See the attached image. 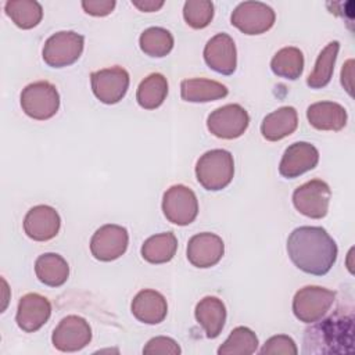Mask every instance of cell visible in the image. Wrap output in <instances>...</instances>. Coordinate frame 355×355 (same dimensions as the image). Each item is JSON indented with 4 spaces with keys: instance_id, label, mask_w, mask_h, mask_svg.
<instances>
[{
    "instance_id": "obj_1",
    "label": "cell",
    "mask_w": 355,
    "mask_h": 355,
    "mask_svg": "<svg viewBox=\"0 0 355 355\" xmlns=\"http://www.w3.org/2000/svg\"><path fill=\"white\" fill-rule=\"evenodd\" d=\"M287 254L300 270L313 276H323L334 265L338 248L326 229L320 226H300L287 239Z\"/></svg>"
},
{
    "instance_id": "obj_2",
    "label": "cell",
    "mask_w": 355,
    "mask_h": 355,
    "mask_svg": "<svg viewBox=\"0 0 355 355\" xmlns=\"http://www.w3.org/2000/svg\"><path fill=\"white\" fill-rule=\"evenodd\" d=\"M315 323L305 330L304 354H343L352 351V313L337 312Z\"/></svg>"
},
{
    "instance_id": "obj_3",
    "label": "cell",
    "mask_w": 355,
    "mask_h": 355,
    "mask_svg": "<svg viewBox=\"0 0 355 355\" xmlns=\"http://www.w3.org/2000/svg\"><path fill=\"white\" fill-rule=\"evenodd\" d=\"M234 175L233 155L223 148L204 153L196 164L198 183L209 191H218L230 184Z\"/></svg>"
},
{
    "instance_id": "obj_4",
    "label": "cell",
    "mask_w": 355,
    "mask_h": 355,
    "mask_svg": "<svg viewBox=\"0 0 355 355\" xmlns=\"http://www.w3.org/2000/svg\"><path fill=\"white\" fill-rule=\"evenodd\" d=\"M21 108L33 119L46 121L53 118L60 108V93L47 80H37L26 85L21 92Z\"/></svg>"
},
{
    "instance_id": "obj_5",
    "label": "cell",
    "mask_w": 355,
    "mask_h": 355,
    "mask_svg": "<svg viewBox=\"0 0 355 355\" xmlns=\"http://www.w3.org/2000/svg\"><path fill=\"white\" fill-rule=\"evenodd\" d=\"M85 37L73 31H60L53 33L43 46V61L51 68L72 65L83 53Z\"/></svg>"
},
{
    "instance_id": "obj_6",
    "label": "cell",
    "mask_w": 355,
    "mask_h": 355,
    "mask_svg": "<svg viewBox=\"0 0 355 355\" xmlns=\"http://www.w3.org/2000/svg\"><path fill=\"white\" fill-rule=\"evenodd\" d=\"M336 291L320 286H305L293 298V312L300 322L315 323L333 306Z\"/></svg>"
},
{
    "instance_id": "obj_7",
    "label": "cell",
    "mask_w": 355,
    "mask_h": 355,
    "mask_svg": "<svg viewBox=\"0 0 355 355\" xmlns=\"http://www.w3.org/2000/svg\"><path fill=\"white\" fill-rule=\"evenodd\" d=\"M162 212L171 223L178 226L190 225L198 215L196 193L184 184L171 186L162 197Z\"/></svg>"
},
{
    "instance_id": "obj_8",
    "label": "cell",
    "mask_w": 355,
    "mask_h": 355,
    "mask_svg": "<svg viewBox=\"0 0 355 355\" xmlns=\"http://www.w3.org/2000/svg\"><path fill=\"white\" fill-rule=\"evenodd\" d=\"M250 125V115L240 104H226L214 110L207 118L208 130L219 139L240 137Z\"/></svg>"
},
{
    "instance_id": "obj_9",
    "label": "cell",
    "mask_w": 355,
    "mask_h": 355,
    "mask_svg": "<svg viewBox=\"0 0 355 355\" xmlns=\"http://www.w3.org/2000/svg\"><path fill=\"white\" fill-rule=\"evenodd\" d=\"M331 190L329 184L320 179H312L298 186L293 193V204L295 209L312 219H322L327 215Z\"/></svg>"
},
{
    "instance_id": "obj_10",
    "label": "cell",
    "mask_w": 355,
    "mask_h": 355,
    "mask_svg": "<svg viewBox=\"0 0 355 355\" xmlns=\"http://www.w3.org/2000/svg\"><path fill=\"white\" fill-rule=\"evenodd\" d=\"M276 19L270 6L262 1H243L230 15V22L245 35H261L269 31Z\"/></svg>"
},
{
    "instance_id": "obj_11",
    "label": "cell",
    "mask_w": 355,
    "mask_h": 355,
    "mask_svg": "<svg viewBox=\"0 0 355 355\" xmlns=\"http://www.w3.org/2000/svg\"><path fill=\"white\" fill-rule=\"evenodd\" d=\"M129 73L122 67H111L90 73L93 94L104 104L119 103L129 89Z\"/></svg>"
},
{
    "instance_id": "obj_12",
    "label": "cell",
    "mask_w": 355,
    "mask_h": 355,
    "mask_svg": "<svg viewBox=\"0 0 355 355\" xmlns=\"http://www.w3.org/2000/svg\"><path fill=\"white\" fill-rule=\"evenodd\" d=\"M129 244V234L123 226L107 223L98 227L90 239L92 255L103 262H110L122 257Z\"/></svg>"
},
{
    "instance_id": "obj_13",
    "label": "cell",
    "mask_w": 355,
    "mask_h": 355,
    "mask_svg": "<svg viewBox=\"0 0 355 355\" xmlns=\"http://www.w3.org/2000/svg\"><path fill=\"white\" fill-rule=\"evenodd\" d=\"M92 341L89 322L78 315H68L60 320L53 331L51 343L61 352H75Z\"/></svg>"
},
{
    "instance_id": "obj_14",
    "label": "cell",
    "mask_w": 355,
    "mask_h": 355,
    "mask_svg": "<svg viewBox=\"0 0 355 355\" xmlns=\"http://www.w3.org/2000/svg\"><path fill=\"white\" fill-rule=\"evenodd\" d=\"M319 162L318 148L308 141H295L290 144L280 159L279 172L286 179H295L313 169Z\"/></svg>"
},
{
    "instance_id": "obj_15",
    "label": "cell",
    "mask_w": 355,
    "mask_h": 355,
    "mask_svg": "<svg viewBox=\"0 0 355 355\" xmlns=\"http://www.w3.org/2000/svg\"><path fill=\"white\" fill-rule=\"evenodd\" d=\"M204 61L215 72L232 75L237 67L234 40L225 32L212 36L204 47Z\"/></svg>"
},
{
    "instance_id": "obj_16",
    "label": "cell",
    "mask_w": 355,
    "mask_h": 355,
    "mask_svg": "<svg viewBox=\"0 0 355 355\" xmlns=\"http://www.w3.org/2000/svg\"><path fill=\"white\" fill-rule=\"evenodd\" d=\"M187 259L196 268H211L215 266L225 254L223 240L209 232L194 234L187 243Z\"/></svg>"
},
{
    "instance_id": "obj_17",
    "label": "cell",
    "mask_w": 355,
    "mask_h": 355,
    "mask_svg": "<svg viewBox=\"0 0 355 355\" xmlns=\"http://www.w3.org/2000/svg\"><path fill=\"white\" fill-rule=\"evenodd\" d=\"M61 227V218L55 208L50 205L32 207L24 218V232L35 241H49L54 239Z\"/></svg>"
},
{
    "instance_id": "obj_18",
    "label": "cell",
    "mask_w": 355,
    "mask_h": 355,
    "mask_svg": "<svg viewBox=\"0 0 355 355\" xmlns=\"http://www.w3.org/2000/svg\"><path fill=\"white\" fill-rule=\"evenodd\" d=\"M50 301L37 293H28L19 298L15 322L21 330L33 333L50 319Z\"/></svg>"
},
{
    "instance_id": "obj_19",
    "label": "cell",
    "mask_w": 355,
    "mask_h": 355,
    "mask_svg": "<svg viewBox=\"0 0 355 355\" xmlns=\"http://www.w3.org/2000/svg\"><path fill=\"white\" fill-rule=\"evenodd\" d=\"M130 311L139 322L146 324H158L166 318L168 304L159 291L144 288L132 300Z\"/></svg>"
},
{
    "instance_id": "obj_20",
    "label": "cell",
    "mask_w": 355,
    "mask_h": 355,
    "mask_svg": "<svg viewBox=\"0 0 355 355\" xmlns=\"http://www.w3.org/2000/svg\"><path fill=\"white\" fill-rule=\"evenodd\" d=\"M306 118L311 126L318 130L338 132L347 125L345 108L334 101H318L306 108Z\"/></svg>"
},
{
    "instance_id": "obj_21",
    "label": "cell",
    "mask_w": 355,
    "mask_h": 355,
    "mask_svg": "<svg viewBox=\"0 0 355 355\" xmlns=\"http://www.w3.org/2000/svg\"><path fill=\"white\" fill-rule=\"evenodd\" d=\"M298 114L294 107L284 105L268 114L261 123V133L269 141H279L295 132Z\"/></svg>"
},
{
    "instance_id": "obj_22",
    "label": "cell",
    "mask_w": 355,
    "mask_h": 355,
    "mask_svg": "<svg viewBox=\"0 0 355 355\" xmlns=\"http://www.w3.org/2000/svg\"><path fill=\"white\" fill-rule=\"evenodd\" d=\"M194 315L208 338H216L222 333L226 322V306L218 297L207 295L200 300Z\"/></svg>"
},
{
    "instance_id": "obj_23",
    "label": "cell",
    "mask_w": 355,
    "mask_h": 355,
    "mask_svg": "<svg viewBox=\"0 0 355 355\" xmlns=\"http://www.w3.org/2000/svg\"><path fill=\"white\" fill-rule=\"evenodd\" d=\"M229 93L227 87L220 82L205 79V78H191L184 79L180 83V96L189 103H208L226 97Z\"/></svg>"
},
{
    "instance_id": "obj_24",
    "label": "cell",
    "mask_w": 355,
    "mask_h": 355,
    "mask_svg": "<svg viewBox=\"0 0 355 355\" xmlns=\"http://www.w3.org/2000/svg\"><path fill=\"white\" fill-rule=\"evenodd\" d=\"M35 273L44 286L60 287L68 280L69 266L60 254L46 252L36 258Z\"/></svg>"
},
{
    "instance_id": "obj_25",
    "label": "cell",
    "mask_w": 355,
    "mask_h": 355,
    "mask_svg": "<svg viewBox=\"0 0 355 355\" xmlns=\"http://www.w3.org/2000/svg\"><path fill=\"white\" fill-rule=\"evenodd\" d=\"M178 250V239L172 232L158 233L148 237L141 245V257L150 263L169 262Z\"/></svg>"
},
{
    "instance_id": "obj_26",
    "label": "cell",
    "mask_w": 355,
    "mask_h": 355,
    "mask_svg": "<svg viewBox=\"0 0 355 355\" xmlns=\"http://www.w3.org/2000/svg\"><path fill=\"white\" fill-rule=\"evenodd\" d=\"M168 96V80L159 73L154 72L146 76L137 86L136 100L144 110L158 108Z\"/></svg>"
},
{
    "instance_id": "obj_27",
    "label": "cell",
    "mask_w": 355,
    "mask_h": 355,
    "mask_svg": "<svg viewBox=\"0 0 355 355\" xmlns=\"http://www.w3.org/2000/svg\"><path fill=\"white\" fill-rule=\"evenodd\" d=\"M338 50L340 43L337 40H333L329 44H326V47L319 53L313 71L306 78V85L311 89H322L330 83Z\"/></svg>"
},
{
    "instance_id": "obj_28",
    "label": "cell",
    "mask_w": 355,
    "mask_h": 355,
    "mask_svg": "<svg viewBox=\"0 0 355 355\" xmlns=\"http://www.w3.org/2000/svg\"><path fill=\"white\" fill-rule=\"evenodd\" d=\"M272 72L288 80H295L304 71V54L298 47L288 46L280 49L270 61Z\"/></svg>"
},
{
    "instance_id": "obj_29",
    "label": "cell",
    "mask_w": 355,
    "mask_h": 355,
    "mask_svg": "<svg viewBox=\"0 0 355 355\" xmlns=\"http://www.w3.org/2000/svg\"><path fill=\"white\" fill-rule=\"evenodd\" d=\"M4 11L21 29H32L43 18L42 4L36 0H8Z\"/></svg>"
},
{
    "instance_id": "obj_30",
    "label": "cell",
    "mask_w": 355,
    "mask_h": 355,
    "mask_svg": "<svg viewBox=\"0 0 355 355\" xmlns=\"http://www.w3.org/2000/svg\"><path fill=\"white\" fill-rule=\"evenodd\" d=\"M139 46L148 57L161 58L171 53L173 49L172 33L161 26H151L141 32L139 37Z\"/></svg>"
},
{
    "instance_id": "obj_31",
    "label": "cell",
    "mask_w": 355,
    "mask_h": 355,
    "mask_svg": "<svg viewBox=\"0 0 355 355\" xmlns=\"http://www.w3.org/2000/svg\"><path fill=\"white\" fill-rule=\"evenodd\" d=\"M258 337L251 329L239 326L218 348V355H251L258 349Z\"/></svg>"
},
{
    "instance_id": "obj_32",
    "label": "cell",
    "mask_w": 355,
    "mask_h": 355,
    "mask_svg": "<svg viewBox=\"0 0 355 355\" xmlns=\"http://www.w3.org/2000/svg\"><path fill=\"white\" fill-rule=\"evenodd\" d=\"M183 18L193 29L207 28L214 18V3L209 0H187L183 6Z\"/></svg>"
},
{
    "instance_id": "obj_33",
    "label": "cell",
    "mask_w": 355,
    "mask_h": 355,
    "mask_svg": "<svg viewBox=\"0 0 355 355\" xmlns=\"http://www.w3.org/2000/svg\"><path fill=\"white\" fill-rule=\"evenodd\" d=\"M262 355H275V354H284V355H295L298 354V348L294 340L286 334H277L265 341L262 348L259 349Z\"/></svg>"
},
{
    "instance_id": "obj_34",
    "label": "cell",
    "mask_w": 355,
    "mask_h": 355,
    "mask_svg": "<svg viewBox=\"0 0 355 355\" xmlns=\"http://www.w3.org/2000/svg\"><path fill=\"white\" fill-rule=\"evenodd\" d=\"M182 352L179 344L171 338V337H165V336H158V337H153L151 340L147 341V344L143 348V354H150V355H179Z\"/></svg>"
},
{
    "instance_id": "obj_35",
    "label": "cell",
    "mask_w": 355,
    "mask_h": 355,
    "mask_svg": "<svg viewBox=\"0 0 355 355\" xmlns=\"http://www.w3.org/2000/svg\"><path fill=\"white\" fill-rule=\"evenodd\" d=\"M116 3L115 0H83L82 8L86 14L93 17H105L112 12Z\"/></svg>"
},
{
    "instance_id": "obj_36",
    "label": "cell",
    "mask_w": 355,
    "mask_h": 355,
    "mask_svg": "<svg viewBox=\"0 0 355 355\" xmlns=\"http://www.w3.org/2000/svg\"><path fill=\"white\" fill-rule=\"evenodd\" d=\"M132 4L140 11L153 12L158 11L164 6V0H132Z\"/></svg>"
},
{
    "instance_id": "obj_37",
    "label": "cell",
    "mask_w": 355,
    "mask_h": 355,
    "mask_svg": "<svg viewBox=\"0 0 355 355\" xmlns=\"http://www.w3.org/2000/svg\"><path fill=\"white\" fill-rule=\"evenodd\" d=\"M352 60H348L345 62V65H343V69H341V85L344 86V89L352 94V83H351V79H352Z\"/></svg>"
}]
</instances>
